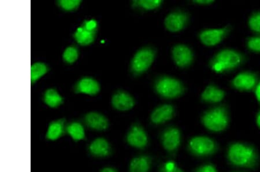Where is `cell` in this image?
<instances>
[{
    "mask_svg": "<svg viewBox=\"0 0 260 172\" xmlns=\"http://www.w3.org/2000/svg\"><path fill=\"white\" fill-rule=\"evenodd\" d=\"M225 156L229 164L238 169L255 170L260 163L258 150L249 142H230L226 149Z\"/></svg>",
    "mask_w": 260,
    "mask_h": 172,
    "instance_id": "cell-1",
    "label": "cell"
},
{
    "mask_svg": "<svg viewBox=\"0 0 260 172\" xmlns=\"http://www.w3.org/2000/svg\"><path fill=\"white\" fill-rule=\"evenodd\" d=\"M246 57L236 50L225 49L217 53L210 62L211 69L218 73L228 72L244 64Z\"/></svg>",
    "mask_w": 260,
    "mask_h": 172,
    "instance_id": "cell-2",
    "label": "cell"
},
{
    "mask_svg": "<svg viewBox=\"0 0 260 172\" xmlns=\"http://www.w3.org/2000/svg\"><path fill=\"white\" fill-rule=\"evenodd\" d=\"M201 123L209 131L220 133L225 131L230 124L227 107L219 106L209 109L201 117Z\"/></svg>",
    "mask_w": 260,
    "mask_h": 172,
    "instance_id": "cell-3",
    "label": "cell"
},
{
    "mask_svg": "<svg viewBox=\"0 0 260 172\" xmlns=\"http://www.w3.org/2000/svg\"><path fill=\"white\" fill-rule=\"evenodd\" d=\"M188 152L197 158L213 156L219 152L220 146L213 138L206 136L192 137L188 141Z\"/></svg>",
    "mask_w": 260,
    "mask_h": 172,
    "instance_id": "cell-4",
    "label": "cell"
},
{
    "mask_svg": "<svg viewBox=\"0 0 260 172\" xmlns=\"http://www.w3.org/2000/svg\"><path fill=\"white\" fill-rule=\"evenodd\" d=\"M155 89L159 95L167 99L177 98L182 95L184 91L181 82L169 77L158 78L155 83Z\"/></svg>",
    "mask_w": 260,
    "mask_h": 172,
    "instance_id": "cell-5",
    "label": "cell"
},
{
    "mask_svg": "<svg viewBox=\"0 0 260 172\" xmlns=\"http://www.w3.org/2000/svg\"><path fill=\"white\" fill-rule=\"evenodd\" d=\"M160 139L166 152L171 156H175L182 144V133L178 128L169 127L161 132Z\"/></svg>",
    "mask_w": 260,
    "mask_h": 172,
    "instance_id": "cell-6",
    "label": "cell"
},
{
    "mask_svg": "<svg viewBox=\"0 0 260 172\" xmlns=\"http://www.w3.org/2000/svg\"><path fill=\"white\" fill-rule=\"evenodd\" d=\"M156 52L152 48H145L138 51L134 56L131 64L133 74L140 75L149 68L154 61Z\"/></svg>",
    "mask_w": 260,
    "mask_h": 172,
    "instance_id": "cell-7",
    "label": "cell"
},
{
    "mask_svg": "<svg viewBox=\"0 0 260 172\" xmlns=\"http://www.w3.org/2000/svg\"><path fill=\"white\" fill-rule=\"evenodd\" d=\"M127 144L138 150H144L149 145V137L145 130L139 124L132 126L127 134Z\"/></svg>",
    "mask_w": 260,
    "mask_h": 172,
    "instance_id": "cell-8",
    "label": "cell"
},
{
    "mask_svg": "<svg viewBox=\"0 0 260 172\" xmlns=\"http://www.w3.org/2000/svg\"><path fill=\"white\" fill-rule=\"evenodd\" d=\"M259 78L258 75L250 71L238 74L232 81V87L238 91H253L256 88Z\"/></svg>",
    "mask_w": 260,
    "mask_h": 172,
    "instance_id": "cell-9",
    "label": "cell"
},
{
    "mask_svg": "<svg viewBox=\"0 0 260 172\" xmlns=\"http://www.w3.org/2000/svg\"><path fill=\"white\" fill-rule=\"evenodd\" d=\"M230 26L220 28H209L201 32L200 34V39L202 43L207 46H215L227 37L231 31Z\"/></svg>",
    "mask_w": 260,
    "mask_h": 172,
    "instance_id": "cell-10",
    "label": "cell"
},
{
    "mask_svg": "<svg viewBox=\"0 0 260 172\" xmlns=\"http://www.w3.org/2000/svg\"><path fill=\"white\" fill-rule=\"evenodd\" d=\"M188 16L185 12H174L167 16L165 20L166 28L171 32H177L185 27Z\"/></svg>",
    "mask_w": 260,
    "mask_h": 172,
    "instance_id": "cell-11",
    "label": "cell"
},
{
    "mask_svg": "<svg viewBox=\"0 0 260 172\" xmlns=\"http://www.w3.org/2000/svg\"><path fill=\"white\" fill-rule=\"evenodd\" d=\"M173 56L175 64L180 68H186L193 61L191 50L184 45L175 46L173 50Z\"/></svg>",
    "mask_w": 260,
    "mask_h": 172,
    "instance_id": "cell-12",
    "label": "cell"
},
{
    "mask_svg": "<svg viewBox=\"0 0 260 172\" xmlns=\"http://www.w3.org/2000/svg\"><path fill=\"white\" fill-rule=\"evenodd\" d=\"M175 114L174 108L170 104L162 105L153 111L150 120L154 125H160L173 119Z\"/></svg>",
    "mask_w": 260,
    "mask_h": 172,
    "instance_id": "cell-13",
    "label": "cell"
},
{
    "mask_svg": "<svg viewBox=\"0 0 260 172\" xmlns=\"http://www.w3.org/2000/svg\"><path fill=\"white\" fill-rule=\"evenodd\" d=\"M153 159L147 154L134 157L129 165V172H149L153 165Z\"/></svg>",
    "mask_w": 260,
    "mask_h": 172,
    "instance_id": "cell-14",
    "label": "cell"
},
{
    "mask_svg": "<svg viewBox=\"0 0 260 172\" xmlns=\"http://www.w3.org/2000/svg\"><path fill=\"white\" fill-rule=\"evenodd\" d=\"M112 104L116 110L123 111L132 109L135 105V101L127 92L120 91L113 96Z\"/></svg>",
    "mask_w": 260,
    "mask_h": 172,
    "instance_id": "cell-15",
    "label": "cell"
},
{
    "mask_svg": "<svg viewBox=\"0 0 260 172\" xmlns=\"http://www.w3.org/2000/svg\"><path fill=\"white\" fill-rule=\"evenodd\" d=\"M84 121L87 127L95 131H105L109 126V122L106 117L96 112L88 113Z\"/></svg>",
    "mask_w": 260,
    "mask_h": 172,
    "instance_id": "cell-16",
    "label": "cell"
},
{
    "mask_svg": "<svg viewBox=\"0 0 260 172\" xmlns=\"http://www.w3.org/2000/svg\"><path fill=\"white\" fill-rule=\"evenodd\" d=\"M100 90L99 82L94 79L85 77L81 79L75 87L77 94H84L91 96L97 95Z\"/></svg>",
    "mask_w": 260,
    "mask_h": 172,
    "instance_id": "cell-17",
    "label": "cell"
},
{
    "mask_svg": "<svg viewBox=\"0 0 260 172\" xmlns=\"http://www.w3.org/2000/svg\"><path fill=\"white\" fill-rule=\"evenodd\" d=\"M90 153L97 157H106L111 154V148L109 142L104 138H98L89 146Z\"/></svg>",
    "mask_w": 260,
    "mask_h": 172,
    "instance_id": "cell-18",
    "label": "cell"
},
{
    "mask_svg": "<svg viewBox=\"0 0 260 172\" xmlns=\"http://www.w3.org/2000/svg\"><path fill=\"white\" fill-rule=\"evenodd\" d=\"M225 93L223 90L215 85H210L206 88L201 95V99L205 102L216 103L222 101L225 97Z\"/></svg>",
    "mask_w": 260,
    "mask_h": 172,
    "instance_id": "cell-19",
    "label": "cell"
},
{
    "mask_svg": "<svg viewBox=\"0 0 260 172\" xmlns=\"http://www.w3.org/2000/svg\"><path fill=\"white\" fill-rule=\"evenodd\" d=\"M64 119L53 121L49 126L47 133V138L50 140L58 139L63 135L64 132Z\"/></svg>",
    "mask_w": 260,
    "mask_h": 172,
    "instance_id": "cell-20",
    "label": "cell"
},
{
    "mask_svg": "<svg viewBox=\"0 0 260 172\" xmlns=\"http://www.w3.org/2000/svg\"><path fill=\"white\" fill-rule=\"evenodd\" d=\"M95 33L88 31L83 26L78 28L74 33V38L77 43L81 45H88L94 41Z\"/></svg>",
    "mask_w": 260,
    "mask_h": 172,
    "instance_id": "cell-21",
    "label": "cell"
},
{
    "mask_svg": "<svg viewBox=\"0 0 260 172\" xmlns=\"http://www.w3.org/2000/svg\"><path fill=\"white\" fill-rule=\"evenodd\" d=\"M44 101L50 107L56 108L63 102V99L54 89H49L45 92Z\"/></svg>",
    "mask_w": 260,
    "mask_h": 172,
    "instance_id": "cell-22",
    "label": "cell"
},
{
    "mask_svg": "<svg viewBox=\"0 0 260 172\" xmlns=\"http://www.w3.org/2000/svg\"><path fill=\"white\" fill-rule=\"evenodd\" d=\"M66 131L69 135L72 137L75 141L83 140L85 137V133L83 126L80 123H76V122L67 126Z\"/></svg>",
    "mask_w": 260,
    "mask_h": 172,
    "instance_id": "cell-23",
    "label": "cell"
},
{
    "mask_svg": "<svg viewBox=\"0 0 260 172\" xmlns=\"http://www.w3.org/2000/svg\"><path fill=\"white\" fill-rule=\"evenodd\" d=\"M48 71L47 65L43 63H36L31 67V83H35L38 79L43 76Z\"/></svg>",
    "mask_w": 260,
    "mask_h": 172,
    "instance_id": "cell-24",
    "label": "cell"
},
{
    "mask_svg": "<svg viewBox=\"0 0 260 172\" xmlns=\"http://www.w3.org/2000/svg\"><path fill=\"white\" fill-rule=\"evenodd\" d=\"M162 3L161 0H137L133 2V5L135 7H140L142 9L151 10L160 7Z\"/></svg>",
    "mask_w": 260,
    "mask_h": 172,
    "instance_id": "cell-25",
    "label": "cell"
},
{
    "mask_svg": "<svg viewBox=\"0 0 260 172\" xmlns=\"http://www.w3.org/2000/svg\"><path fill=\"white\" fill-rule=\"evenodd\" d=\"M249 26L251 31L257 35H260V11L254 12L249 19Z\"/></svg>",
    "mask_w": 260,
    "mask_h": 172,
    "instance_id": "cell-26",
    "label": "cell"
},
{
    "mask_svg": "<svg viewBox=\"0 0 260 172\" xmlns=\"http://www.w3.org/2000/svg\"><path fill=\"white\" fill-rule=\"evenodd\" d=\"M158 172H184L173 161H168L161 163L158 166Z\"/></svg>",
    "mask_w": 260,
    "mask_h": 172,
    "instance_id": "cell-27",
    "label": "cell"
},
{
    "mask_svg": "<svg viewBox=\"0 0 260 172\" xmlns=\"http://www.w3.org/2000/svg\"><path fill=\"white\" fill-rule=\"evenodd\" d=\"M78 56V50L74 46L67 48L63 53L64 61L69 64H72L76 61Z\"/></svg>",
    "mask_w": 260,
    "mask_h": 172,
    "instance_id": "cell-28",
    "label": "cell"
},
{
    "mask_svg": "<svg viewBox=\"0 0 260 172\" xmlns=\"http://www.w3.org/2000/svg\"><path fill=\"white\" fill-rule=\"evenodd\" d=\"M57 3L62 10L71 11L76 10L80 5L81 1H79V0H60Z\"/></svg>",
    "mask_w": 260,
    "mask_h": 172,
    "instance_id": "cell-29",
    "label": "cell"
},
{
    "mask_svg": "<svg viewBox=\"0 0 260 172\" xmlns=\"http://www.w3.org/2000/svg\"><path fill=\"white\" fill-rule=\"evenodd\" d=\"M246 45L250 51L260 53V35L249 38L247 40Z\"/></svg>",
    "mask_w": 260,
    "mask_h": 172,
    "instance_id": "cell-30",
    "label": "cell"
},
{
    "mask_svg": "<svg viewBox=\"0 0 260 172\" xmlns=\"http://www.w3.org/2000/svg\"><path fill=\"white\" fill-rule=\"evenodd\" d=\"M194 172H218L215 165L212 163H206L197 167Z\"/></svg>",
    "mask_w": 260,
    "mask_h": 172,
    "instance_id": "cell-31",
    "label": "cell"
},
{
    "mask_svg": "<svg viewBox=\"0 0 260 172\" xmlns=\"http://www.w3.org/2000/svg\"><path fill=\"white\" fill-rule=\"evenodd\" d=\"M87 31L96 32L98 28V22L94 19L85 21L82 26Z\"/></svg>",
    "mask_w": 260,
    "mask_h": 172,
    "instance_id": "cell-32",
    "label": "cell"
},
{
    "mask_svg": "<svg viewBox=\"0 0 260 172\" xmlns=\"http://www.w3.org/2000/svg\"><path fill=\"white\" fill-rule=\"evenodd\" d=\"M193 2L200 4V5H209V4H212L214 1L213 0H196V1H193Z\"/></svg>",
    "mask_w": 260,
    "mask_h": 172,
    "instance_id": "cell-33",
    "label": "cell"
},
{
    "mask_svg": "<svg viewBox=\"0 0 260 172\" xmlns=\"http://www.w3.org/2000/svg\"><path fill=\"white\" fill-rule=\"evenodd\" d=\"M254 92L255 97H256L257 101L260 104V79L256 88H255Z\"/></svg>",
    "mask_w": 260,
    "mask_h": 172,
    "instance_id": "cell-34",
    "label": "cell"
},
{
    "mask_svg": "<svg viewBox=\"0 0 260 172\" xmlns=\"http://www.w3.org/2000/svg\"><path fill=\"white\" fill-rule=\"evenodd\" d=\"M101 172H117L115 169L112 167H107L103 169Z\"/></svg>",
    "mask_w": 260,
    "mask_h": 172,
    "instance_id": "cell-35",
    "label": "cell"
},
{
    "mask_svg": "<svg viewBox=\"0 0 260 172\" xmlns=\"http://www.w3.org/2000/svg\"><path fill=\"white\" fill-rule=\"evenodd\" d=\"M256 123L258 127L260 129V110L258 111L256 116Z\"/></svg>",
    "mask_w": 260,
    "mask_h": 172,
    "instance_id": "cell-36",
    "label": "cell"
},
{
    "mask_svg": "<svg viewBox=\"0 0 260 172\" xmlns=\"http://www.w3.org/2000/svg\"><path fill=\"white\" fill-rule=\"evenodd\" d=\"M231 172H246L245 171H241V170H237V171H233Z\"/></svg>",
    "mask_w": 260,
    "mask_h": 172,
    "instance_id": "cell-37",
    "label": "cell"
}]
</instances>
